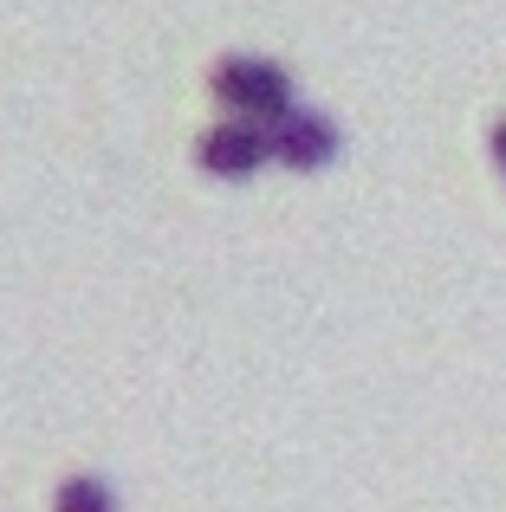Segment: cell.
Segmentation results:
<instances>
[{
	"instance_id": "cell-2",
	"label": "cell",
	"mask_w": 506,
	"mask_h": 512,
	"mask_svg": "<svg viewBox=\"0 0 506 512\" xmlns=\"http://www.w3.org/2000/svg\"><path fill=\"white\" fill-rule=\"evenodd\" d=\"M266 143H273V163H286V169H299V175L338 163V150H344L338 124H331L325 111H312V104H292L279 124H266Z\"/></svg>"
},
{
	"instance_id": "cell-1",
	"label": "cell",
	"mask_w": 506,
	"mask_h": 512,
	"mask_svg": "<svg viewBox=\"0 0 506 512\" xmlns=\"http://www.w3.org/2000/svg\"><path fill=\"white\" fill-rule=\"evenodd\" d=\"M208 91H215V104L228 117H241V124H279V117L299 104V91H292V72L279 59H260V52H228V59L208 72Z\"/></svg>"
},
{
	"instance_id": "cell-3",
	"label": "cell",
	"mask_w": 506,
	"mask_h": 512,
	"mask_svg": "<svg viewBox=\"0 0 506 512\" xmlns=\"http://www.w3.org/2000/svg\"><path fill=\"white\" fill-rule=\"evenodd\" d=\"M195 163L215 175V182H247V175H260L266 163H273V143H266L260 124L221 117L215 130H202V143H195Z\"/></svg>"
},
{
	"instance_id": "cell-4",
	"label": "cell",
	"mask_w": 506,
	"mask_h": 512,
	"mask_svg": "<svg viewBox=\"0 0 506 512\" xmlns=\"http://www.w3.org/2000/svg\"><path fill=\"white\" fill-rule=\"evenodd\" d=\"M52 512H117V493L98 474H65L52 493Z\"/></svg>"
},
{
	"instance_id": "cell-5",
	"label": "cell",
	"mask_w": 506,
	"mask_h": 512,
	"mask_svg": "<svg viewBox=\"0 0 506 512\" xmlns=\"http://www.w3.org/2000/svg\"><path fill=\"white\" fill-rule=\"evenodd\" d=\"M494 169H500V182H506V117L494 124Z\"/></svg>"
}]
</instances>
